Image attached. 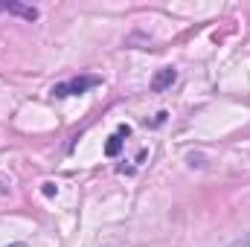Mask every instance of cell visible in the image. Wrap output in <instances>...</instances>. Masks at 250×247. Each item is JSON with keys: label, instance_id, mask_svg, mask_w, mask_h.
Listing matches in <instances>:
<instances>
[{"label": "cell", "instance_id": "cell-1", "mask_svg": "<svg viewBox=\"0 0 250 247\" xmlns=\"http://www.w3.org/2000/svg\"><path fill=\"white\" fill-rule=\"evenodd\" d=\"M99 84V76H79V79H70V82H62V84H56L53 87V96H79V93H84L87 87H96Z\"/></svg>", "mask_w": 250, "mask_h": 247}, {"label": "cell", "instance_id": "cell-2", "mask_svg": "<svg viewBox=\"0 0 250 247\" xmlns=\"http://www.w3.org/2000/svg\"><path fill=\"white\" fill-rule=\"evenodd\" d=\"M0 12L21 15V18H26V21H35V18H38V9H35V6H23V3H15V0H0Z\"/></svg>", "mask_w": 250, "mask_h": 247}, {"label": "cell", "instance_id": "cell-3", "mask_svg": "<svg viewBox=\"0 0 250 247\" xmlns=\"http://www.w3.org/2000/svg\"><path fill=\"white\" fill-rule=\"evenodd\" d=\"M175 79H178V73H175V67H163L154 79H151V90L154 93H160V90H166V87H172L175 84Z\"/></svg>", "mask_w": 250, "mask_h": 247}, {"label": "cell", "instance_id": "cell-4", "mask_svg": "<svg viewBox=\"0 0 250 247\" xmlns=\"http://www.w3.org/2000/svg\"><path fill=\"white\" fill-rule=\"evenodd\" d=\"M120 148H123V137H120V134L108 137V143H105V154H108V157H117Z\"/></svg>", "mask_w": 250, "mask_h": 247}, {"label": "cell", "instance_id": "cell-5", "mask_svg": "<svg viewBox=\"0 0 250 247\" xmlns=\"http://www.w3.org/2000/svg\"><path fill=\"white\" fill-rule=\"evenodd\" d=\"M230 247H250V236H245V239H239V242H233Z\"/></svg>", "mask_w": 250, "mask_h": 247}, {"label": "cell", "instance_id": "cell-6", "mask_svg": "<svg viewBox=\"0 0 250 247\" xmlns=\"http://www.w3.org/2000/svg\"><path fill=\"white\" fill-rule=\"evenodd\" d=\"M44 195H47V198H50V195H56V186H53V184H44Z\"/></svg>", "mask_w": 250, "mask_h": 247}, {"label": "cell", "instance_id": "cell-7", "mask_svg": "<svg viewBox=\"0 0 250 247\" xmlns=\"http://www.w3.org/2000/svg\"><path fill=\"white\" fill-rule=\"evenodd\" d=\"M9 247H26V245H21V242H18V245H9Z\"/></svg>", "mask_w": 250, "mask_h": 247}]
</instances>
